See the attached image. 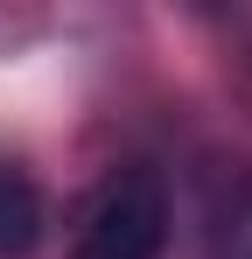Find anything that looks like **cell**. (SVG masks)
I'll list each match as a JSON object with an SVG mask.
<instances>
[{
	"mask_svg": "<svg viewBox=\"0 0 252 259\" xmlns=\"http://www.w3.org/2000/svg\"><path fill=\"white\" fill-rule=\"evenodd\" d=\"M35 238H42V196H35V182L0 168V259H21Z\"/></svg>",
	"mask_w": 252,
	"mask_h": 259,
	"instance_id": "2",
	"label": "cell"
},
{
	"mask_svg": "<svg viewBox=\"0 0 252 259\" xmlns=\"http://www.w3.org/2000/svg\"><path fill=\"white\" fill-rule=\"evenodd\" d=\"M168 189L154 168H112L77 217V259H161Z\"/></svg>",
	"mask_w": 252,
	"mask_h": 259,
	"instance_id": "1",
	"label": "cell"
},
{
	"mask_svg": "<svg viewBox=\"0 0 252 259\" xmlns=\"http://www.w3.org/2000/svg\"><path fill=\"white\" fill-rule=\"evenodd\" d=\"M231 259H252V203L238 210V252H231Z\"/></svg>",
	"mask_w": 252,
	"mask_h": 259,
	"instance_id": "3",
	"label": "cell"
}]
</instances>
